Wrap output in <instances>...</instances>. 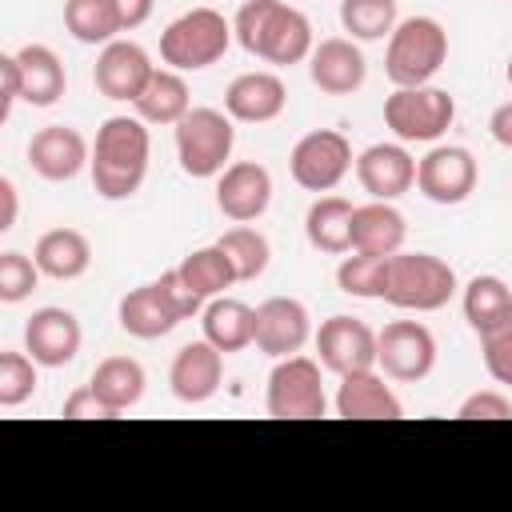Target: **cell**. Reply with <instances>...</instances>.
<instances>
[{
    "mask_svg": "<svg viewBox=\"0 0 512 512\" xmlns=\"http://www.w3.org/2000/svg\"><path fill=\"white\" fill-rule=\"evenodd\" d=\"M480 356L496 384L512 388V316H504L496 328L480 332Z\"/></svg>",
    "mask_w": 512,
    "mask_h": 512,
    "instance_id": "obj_39",
    "label": "cell"
},
{
    "mask_svg": "<svg viewBox=\"0 0 512 512\" xmlns=\"http://www.w3.org/2000/svg\"><path fill=\"white\" fill-rule=\"evenodd\" d=\"M32 260L48 280H80L92 268V244L80 228H48L36 240Z\"/></svg>",
    "mask_w": 512,
    "mask_h": 512,
    "instance_id": "obj_23",
    "label": "cell"
},
{
    "mask_svg": "<svg viewBox=\"0 0 512 512\" xmlns=\"http://www.w3.org/2000/svg\"><path fill=\"white\" fill-rule=\"evenodd\" d=\"M448 60V32L436 16H408L392 28L388 52H384V72L396 88H416L428 84Z\"/></svg>",
    "mask_w": 512,
    "mask_h": 512,
    "instance_id": "obj_4",
    "label": "cell"
},
{
    "mask_svg": "<svg viewBox=\"0 0 512 512\" xmlns=\"http://www.w3.org/2000/svg\"><path fill=\"white\" fill-rule=\"evenodd\" d=\"M176 128V160L192 180H212L228 168L236 148L232 116L220 108H188Z\"/></svg>",
    "mask_w": 512,
    "mask_h": 512,
    "instance_id": "obj_6",
    "label": "cell"
},
{
    "mask_svg": "<svg viewBox=\"0 0 512 512\" xmlns=\"http://www.w3.org/2000/svg\"><path fill=\"white\" fill-rule=\"evenodd\" d=\"M308 76L328 96H352L368 80V60L352 36H328L308 56Z\"/></svg>",
    "mask_w": 512,
    "mask_h": 512,
    "instance_id": "obj_19",
    "label": "cell"
},
{
    "mask_svg": "<svg viewBox=\"0 0 512 512\" xmlns=\"http://www.w3.org/2000/svg\"><path fill=\"white\" fill-rule=\"evenodd\" d=\"M476 180H480L476 156L460 144H436L428 148L424 160H416V188L432 204H444V208L464 204L476 192Z\"/></svg>",
    "mask_w": 512,
    "mask_h": 512,
    "instance_id": "obj_11",
    "label": "cell"
},
{
    "mask_svg": "<svg viewBox=\"0 0 512 512\" xmlns=\"http://www.w3.org/2000/svg\"><path fill=\"white\" fill-rule=\"evenodd\" d=\"M152 140L140 116H108L92 140V188L104 200H128L148 176Z\"/></svg>",
    "mask_w": 512,
    "mask_h": 512,
    "instance_id": "obj_1",
    "label": "cell"
},
{
    "mask_svg": "<svg viewBox=\"0 0 512 512\" xmlns=\"http://www.w3.org/2000/svg\"><path fill=\"white\" fill-rule=\"evenodd\" d=\"M40 276L44 272L24 252H16V248L0 252V300L4 304H20L24 296H32V288L40 284Z\"/></svg>",
    "mask_w": 512,
    "mask_h": 512,
    "instance_id": "obj_38",
    "label": "cell"
},
{
    "mask_svg": "<svg viewBox=\"0 0 512 512\" xmlns=\"http://www.w3.org/2000/svg\"><path fill=\"white\" fill-rule=\"evenodd\" d=\"M156 284V292H160V300L168 304V312L176 316V320H192V316H200L204 312V296L180 276V268H168V272H160V280H152Z\"/></svg>",
    "mask_w": 512,
    "mask_h": 512,
    "instance_id": "obj_40",
    "label": "cell"
},
{
    "mask_svg": "<svg viewBox=\"0 0 512 512\" xmlns=\"http://www.w3.org/2000/svg\"><path fill=\"white\" fill-rule=\"evenodd\" d=\"M376 368L396 384H416L436 368V336L420 320H388L376 332Z\"/></svg>",
    "mask_w": 512,
    "mask_h": 512,
    "instance_id": "obj_10",
    "label": "cell"
},
{
    "mask_svg": "<svg viewBox=\"0 0 512 512\" xmlns=\"http://www.w3.org/2000/svg\"><path fill=\"white\" fill-rule=\"evenodd\" d=\"M64 416H68V420H112L116 412L92 392V384H84V388H76V392L64 400Z\"/></svg>",
    "mask_w": 512,
    "mask_h": 512,
    "instance_id": "obj_43",
    "label": "cell"
},
{
    "mask_svg": "<svg viewBox=\"0 0 512 512\" xmlns=\"http://www.w3.org/2000/svg\"><path fill=\"white\" fill-rule=\"evenodd\" d=\"M64 28L76 44H112L120 28L116 0H64Z\"/></svg>",
    "mask_w": 512,
    "mask_h": 512,
    "instance_id": "obj_32",
    "label": "cell"
},
{
    "mask_svg": "<svg viewBox=\"0 0 512 512\" xmlns=\"http://www.w3.org/2000/svg\"><path fill=\"white\" fill-rule=\"evenodd\" d=\"M488 132H492V140H496L500 148H512V100L500 104V108L488 116Z\"/></svg>",
    "mask_w": 512,
    "mask_h": 512,
    "instance_id": "obj_46",
    "label": "cell"
},
{
    "mask_svg": "<svg viewBox=\"0 0 512 512\" xmlns=\"http://www.w3.org/2000/svg\"><path fill=\"white\" fill-rule=\"evenodd\" d=\"M116 320H120V328H124L128 336H136V340H160V336H168V332L180 324V320L168 312V304L160 300L156 284H140V288L124 292L120 304H116Z\"/></svg>",
    "mask_w": 512,
    "mask_h": 512,
    "instance_id": "obj_30",
    "label": "cell"
},
{
    "mask_svg": "<svg viewBox=\"0 0 512 512\" xmlns=\"http://www.w3.org/2000/svg\"><path fill=\"white\" fill-rule=\"evenodd\" d=\"M264 408L276 420H320L328 412L324 380H320V360L312 356H280L276 368L268 372V392Z\"/></svg>",
    "mask_w": 512,
    "mask_h": 512,
    "instance_id": "obj_8",
    "label": "cell"
},
{
    "mask_svg": "<svg viewBox=\"0 0 512 512\" xmlns=\"http://www.w3.org/2000/svg\"><path fill=\"white\" fill-rule=\"evenodd\" d=\"M16 60H20V76H24V100L32 108H52L68 88V72L60 64V56L48 44H24V48H16Z\"/></svg>",
    "mask_w": 512,
    "mask_h": 512,
    "instance_id": "obj_27",
    "label": "cell"
},
{
    "mask_svg": "<svg viewBox=\"0 0 512 512\" xmlns=\"http://www.w3.org/2000/svg\"><path fill=\"white\" fill-rule=\"evenodd\" d=\"M132 108L144 124H180L192 108V96L176 68H156L152 80L144 84V92L132 100Z\"/></svg>",
    "mask_w": 512,
    "mask_h": 512,
    "instance_id": "obj_28",
    "label": "cell"
},
{
    "mask_svg": "<svg viewBox=\"0 0 512 512\" xmlns=\"http://www.w3.org/2000/svg\"><path fill=\"white\" fill-rule=\"evenodd\" d=\"M224 384V352L216 344H208L204 336L200 340H188L176 356H172V368H168V388L180 404H204L220 392Z\"/></svg>",
    "mask_w": 512,
    "mask_h": 512,
    "instance_id": "obj_18",
    "label": "cell"
},
{
    "mask_svg": "<svg viewBox=\"0 0 512 512\" xmlns=\"http://www.w3.org/2000/svg\"><path fill=\"white\" fill-rule=\"evenodd\" d=\"M200 328H204V340L216 344L224 356L244 352L256 336V308L236 296H212L200 312Z\"/></svg>",
    "mask_w": 512,
    "mask_h": 512,
    "instance_id": "obj_24",
    "label": "cell"
},
{
    "mask_svg": "<svg viewBox=\"0 0 512 512\" xmlns=\"http://www.w3.org/2000/svg\"><path fill=\"white\" fill-rule=\"evenodd\" d=\"M80 344H84V332H80L76 312H68V308H56V304L36 308L28 316V324H24V352L40 368H64V364H72L76 352H80Z\"/></svg>",
    "mask_w": 512,
    "mask_h": 512,
    "instance_id": "obj_14",
    "label": "cell"
},
{
    "mask_svg": "<svg viewBox=\"0 0 512 512\" xmlns=\"http://www.w3.org/2000/svg\"><path fill=\"white\" fill-rule=\"evenodd\" d=\"M456 120V100L436 84L396 88L384 100V124L404 144H432L440 140Z\"/></svg>",
    "mask_w": 512,
    "mask_h": 512,
    "instance_id": "obj_7",
    "label": "cell"
},
{
    "mask_svg": "<svg viewBox=\"0 0 512 512\" xmlns=\"http://www.w3.org/2000/svg\"><path fill=\"white\" fill-rule=\"evenodd\" d=\"M396 24V0H340V28L352 40H384Z\"/></svg>",
    "mask_w": 512,
    "mask_h": 512,
    "instance_id": "obj_36",
    "label": "cell"
},
{
    "mask_svg": "<svg viewBox=\"0 0 512 512\" xmlns=\"http://www.w3.org/2000/svg\"><path fill=\"white\" fill-rule=\"evenodd\" d=\"M388 280V256L380 252H352L336 264V288L356 300H380Z\"/></svg>",
    "mask_w": 512,
    "mask_h": 512,
    "instance_id": "obj_34",
    "label": "cell"
},
{
    "mask_svg": "<svg viewBox=\"0 0 512 512\" xmlns=\"http://www.w3.org/2000/svg\"><path fill=\"white\" fill-rule=\"evenodd\" d=\"M36 360L28 352H0V408H20L36 392Z\"/></svg>",
    "mask_w": 512,
    "mask_h": 512,
    "instance_id": "obj_37",
    "label": "cell"
},
{
    "mask_svg": "<svg viewBox=\"0 0 512 512\" xmlns=\"http://www.w3.org/2000/svg\"><path fill=\"white\" fill-rule=\"evenodd\" d=\"M156 0H116V12H120V28L124 32H136L140 24H148Z\"/></svg>",
    "mask_w": 512,
    "mask_h": 512,
    "instance_id": "obj_45",
    "label": "cell"
},
{
    "mask_svg": "<svg viewBox=\"0 0 512 512\" xmlns=\"http://www.w3.org/2000/svg\"><path fill=\"white\" fill-rule=\"evenodd\" d=\"M312 336V316L300 300L292 296H268L264 304H256V336L252 344L280 360V356H296Z\"/></svg>",
    "mask_w": 512,
    "mask_h": 512,
    "instance_id": "obj_16",
    "label": "cell"
},
{
    "mask_svg": "<svg viewBox=\"0 0 512 512\" xmlns=\"http://www.w3.org/2000/svg\"><path fill=\"white\" fill-rule=\"evenodd\" d=\"M288 88L276 72H240L224 92V112L240 124H268L284 112Z\"/></svg>",
    "mask_w": 512,
    "mask_h": 512,
    "instance_id": "obj_22",
    "label": "cell"
},
{
    "mask_svg": "<svg viewBox=\"0 0 512 512\" xmlns=\"http://www.w3.org/2000/svg\"><path fill=\"white\" fill-rule=\"evenodd\" d=\"M88 160H92V144L72 124H48V128L32 132V140H28V164L48 184H64V180L80 176V168Z\"/></svg>",
    "mask_w": 512,
    "mask_h": 512,
    "instance_id": "obj_17",
    "label": "cell"
},
{
    "mask_svg": "<svg viewBox=\"0 0 512 512\" xmlns=\"http://www.w3.org/2000/svg\"><path fill=\"white\" fill-rule=\"evenodd\" d=\"M460 308H464L468 328L480 336V332L496 328L504 316H512V288H508L500 276L480 272V276H472V280L464 284V292H460Z\"/></svg>",
    "mask_w": 512,
    "mask_h": 512,
    "instance_id": "obj_31",
    "label": "cell"
},
{
    "mask_svg": "<svg viewBox=\"0 0 512 512\" xmlns=\"http://www.w3.org/2000/svg\"><path fill=\"white\" fill-rule=\"evenodd\" d=\"M88 384H92V392L120 416V412H128V408L140 404L148 376H144V364L132 360V356H104V360L92 368V380H88Z\"/></svg>",
    "mask_w": 512,
    "mask_h": 512,
    "instance_id": "obj_29",
    "label": "cell"
},
{
    "mask_svg": "<svg viewBox=\"0 0 512 512\" xmlns=\"http://www.w3.org/2000/svg\"><path fill=\"white\" fill-rule=\"evenodd\" d=\"M152 72H156V64L136 40H112L100 48V56L92 64V84L104 100L132 104L144 92V84L152 80Z\"/></svg>",
    "mask_w": 512,
    "mask_h": 512,
    "instance_id": "obj_13",
    "label": "cell"
},
{
    "mask_svg": "<svg viewBox=\"0 0 512 512\" xmlns=\"http://www.w3.org/2000/svg\"><path fill=\"white\" fill-rule=\"evenodd\" d=\"M232 32L240 40L244 52L288 68L312 56V24L300 8L284 4V0H244L232 16Z\"/></svg>",
    "mask_w": 512,
    "mask_h": 512,
    "instance_id": "obj_2",
    "label": "cell"
},
{
    "mask_svg": "<svg viewBox=\"0 0 512 512\" xmlns=\"http://www.w3.org/2000/svg\"><path fill=\"white\" fill-rule=\"evenodd\" d=\"M176 268H180V276H184L204 300L224 296V288L240 284V280H236V268H232V260H228V252H224L220 244H208V248L188 252Z\"/></svg>",
    "mask_w": 512,
    "mask_h": 512,
    "instance_id": "obj_33",
    "label": "cell"
},
{
    "mask_svg": "<svg viewBox=\"0 0 512 512\" xmlns=\"http://www.w3.org/2000/svg\"><path fill=\"white\" fill-rule=\"evenodd\" d=\"M456 416L460 420H508L512 416V400L504 392H496V388H480V392L460 400Z\"/></svg>",
    "mask_w": 512,
    "mask_h": 512,
    "instance_id": "obj_41",
    "label": "cell"
},
{
    "mask_svg": "<svg viewBox=\"0 0 512 512\" xmlns=\"http://www.w3.org/2000/svg\"><path fill=\"white\" fill-rule=\"evenodd\" d=\"M356 180L372 200H396L416 184V160L404 144H372L356 156Z\"/></svg>",
    "mask_w": 512,
    "mask_h": 512,
    "instance_id": "obj_21",
    "label": "cell"
},
{
    "mask_svg": "<svg viewBox=\"0 0 512 512\" xmlns=\"http://www.w3.org/2000/svg\"><path fill=\"white\" fill-rule=\"evenodd\" d=\"M456 272L448 260L432 256V252H392L388 256V280H384V296L392 308L404 312H436L456 296Z\"/></svg>",
    "mask_w": 512,
    "mask_h": 512,
    "instance_id": "obj_3",
    "label": "cell"
},
{
    "mask_svg": "<svg viewBox=\"0 0 512 512\" xmlns=\"http://www.w3.org/2000/svg\"><path fill=\"white\" fill-rule=\"evenodd\" d=\"M272 204V176L256 160H236L216 176V208L232 224H252Z\"/></svg>",
    "mask_w": 512,
    "mask_h": 512,
    "instance_id": "obj_15",
    "label": "cell"
},
{
    "mask_svg": "<svg viewBox=\"0 0 512 512\" xmlns=\"http://www.w3.org/2000/svg\"><path fill=\"white\" fill-rule=\"evenodd\" d=\"M232 20L216 8H188L160 32V56L176 72H200L216 64L232 44Z\"/></svg>",
    "mask_w": 512,
    "mask_h": 512,
    "instance_id": "obj_5",
    "label": "cell"
},
{
    "mask_svg": "<svg viewBox=\"0 0 512 512\" xmlns=\"http://www.w3.org/2000/svg\"><path fill=\"white\" fill-rule=\"evenodd\" d=\"M316 360L320 368H328L332 376H348V372H364V368H376V332L356 320V316H328L320 328H316Z\"/></svg>",
    "mask_w": 512,
    "mask_h": 512,
    "instance_id": "obj_12",
    "label": "cell"
},
{
    "mask_svg": "<svg viewBox=\"0 0 512 512\" xmlns=\"http://www.w3.org/2000/svg\"><path fill=\"white\" fill-rule=\"evenodd\" d=\"M352 144L344 132L336 128H316L308 136H300L292 144V156H288V172L292 180L304 188V192H332L348 172H352Z\"/></svg>",
    "mask_w": 512,
    "mask_h": 512,
    "instance_id": "obj_9",
    "label": "cell"
},
{
    "mask_svg": "<svg viewBox=\"0 0 512 512\" xmlns=\"http://www.w3.org/2000/svg\"><path fill=\"white\" fill-rule=\"evenodd\" d=\"M336 416H344V420H400L404 416V404L392 392V384H388L384 372L364 368V372L340 376Z\"/></svg>",
    "mask_w": 512,
    "mask_h": 512,
    "instance_id": "obj_20",
    "label": "cell"
},
{
    "mask_svg": "<svg viewBox=\"0 0 512 512\" xmlns=\"http://www.w3.org/2000/svg\"><path fill=\"white\" fill-rule=\"evenodd\" d=\"M352 212L356 204L344 196H316L304 212V236L316 252L344 256L352 252Z\"/></svg>",
    "mask_w": 512,
    "mask_h": 512,
    "instance_id": "obj_26",
    "label": "cell"
},
{
    "mask_svg": "<svg viewBox=\"0 0 512 512\" xmlns=\"http://www.w3.org/2000/svg\"><path fill=\"white\" fill-rule=\"evenodd\" d=\"M408 224L404 212L392 208V200H372L352 212V252H380L392 256L404 248Z\"/></svg>",
    "mask_w": 512,
    "mask_h": 512,
    "instance_id": "obj_25",
    "label": "cell"
},
{
    "mask_svg": "<svg viewBox=\"0 0 512 512\" xmlns=\"http://www.w3.org/2000/svg\"><path fill=\"white\" fill-rule=\"evenodd\" d=\"M216 244L228 252V260H232L240 284L264 276V268H268V260H272V244H268V236H264L260 228H252V224H236V228H228Z\"/></svg>",
    "mask_w": 512,
    "mask_h": 512,
    "instance_id": "obj_35",
    "label": "cell"
},
{
    "mask_svg": "<svg viewBox=\"0 0 512 512\" xmlns=\"http://www.w3.org/2000/svg\"><path fill=\"white\" fill-rule=\"evenodd\" d=\"M16 100H24V76H20L16 52H4V56H0V120L12 116Z\"/></svg>",
    "mask_w": 512,
    "mask_h": 512,
    "instance_id": "obj_42",
    "label": "cell"
},
{
    "mask_svg": "<svg viewBox=\"0 0 512 512\" xmlns=\"http://www.w3.org/2000/svg\"><path fill=\"white\" fill-rule=\"evenodd\" d=\"M20 216V192L12 176H0V232H12Z\"/></svg>",
    "mask_w": 512,
    "mask_h": 512,
    "instance_id": "obj_44",
    "label": "cell"
},
{
    "mask_svg": "<svg viewBox=\"0 0 512 512\" xmlns=\"http://www.w3.org/2000/svg\"><path fill=\"white\" fill-rule=\"evenodd\" d=\"M508 84H512V60H508Z\"/></svg>",
    "mask_w": 512,
    "mask_h": 512,
    "instance_id": "obj_47",
    "label": "cell"
}]
</instances>
